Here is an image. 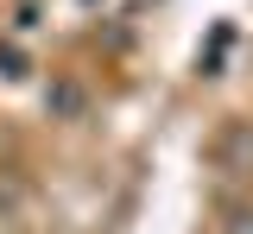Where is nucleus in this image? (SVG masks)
Masks as SVG:
<instances>
[{
  "mask_svg": "<svg viewBox=\"0 0 253 234\" xmlns=\"http://www.w3.org/2000/svg\"><path fill=\"white\" fill-rule=\"evenodd\" d=\"M13 32H38V6H19L13 13Z\"/></svg>",
  "mask_w": 253,
  "mask_h": 234,
  "instance_id": "obj_1",
  "label": "nucleus"
},
{
  "mask_svg": "<svg viewBox=\"0 0 253 234\" xmlns=\"http://www.w3.org/2000/svg\"><path fill=\"white\" fill-rule=\"evenodd\" d=\"M0 64H6V76H26V57L19 51H0Z\"/></svg>",
  "mask_w": 253,
  "mask_h": 234,
  "instance_id": "obj_2",
  "label": "nucleus"
},
{
  "mask_svg": "<svg viewBox=\"0 0 253 234\" xmlns=\"http://www.w3.org/2000/svg\"><path fill=\"white\" fill-rule=\"evenodd\" d=\"M228 234H253V209H247V215H234V222H228Z\"/></svg>",
  "mask_w": 253,
  "mask_h": 234,
  "instance_id": "obj_3",
  "label": "nucleus"
}]
</instances>
